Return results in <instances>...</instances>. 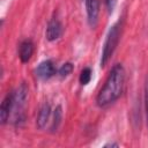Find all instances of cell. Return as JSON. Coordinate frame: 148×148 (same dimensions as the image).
<instances>
[{
    "mask_svg": "<svg viewBox=\"0 0 148 148\" xmlns=\"http://www.w3.org/2000/svg\"><path fill=\"white\" fill-rule=\"evenodd\" d=\"M62 119V111H61V106H57L54 109L53 112V118H52V124H51V131L56 132L59 128V125L61 123Z\"/></svg>",
    "mask_w": 148,
    "mask_h": 148,
    "instance_id": "cell-9",
    "label": "cell"
},
{
    "mask_svg": "<svg viewBox=\"0 0 148 148\" xmlns=\"http://www.w3.org/2000/svg\"><path fill=\"white\" fill-rule=\"evenodd\" d=\"M51 117V106L49 103H44L43 106L40 108L37 117V126L39 128H44Z\"/></svg>",
    "mask_w": 148,
    "mask_h": 148,
    "instance_id": "cell-8",
    "label": "cell"
},
{
    "mask_svg": "<svg viewBox=\"0 0 148 148\" xmlns=\"http://www.w3.org/2000/svg\"><path fill=\"white\" fill-rule=\"evenodd\" d=\"M61 35H62V24L58 18L53 17L46 27V38L50 42H53L58 39Z\"/></svg>",
    "mask_w": 148,
    "mask_h": 148,
    "instance_id": "cell-6",
    "label": "cell"
},
{
    "mask_svg": "<svg viewBox=\"0 0 148 148\" xmlns=\"http://www.w3.org/2000/svg\"><path fill=\"white\" fill-rule=\"evenodd\" d=\"M91 80V69L89 67H86L81 71V74H80V83L82 86H86L90 82Z\"/></svg>",
    "mask_w": 148,
    "mask_h": 148,
    "instance_id": "cell-10",
    "label": "cell"
},
{
    "mask_svg": "<svg viewBox=\"0 0 148 148\" xmlns=\"http://www.w3.org/2000/svg\"><path fill=\"white\" fill-rule=\"evenodd\" d=\"M84 6L87 10L88 23L90 27H95L98 20L99 13V1L98 0H84Z\"/></svg>",
    "mask_w": 148,
    "mask_h": 148,
    "instance_id": "cell-5",
    "label": "cell"
},
{
    "mask_svg": "<svg viewBox=\"0 0 148 148\" xmlns=\"http://www.w3.org/2000/svg\"><path fill=\"white\" fill-rule=\"evenodd\" d=\"M116 3H117V0H105V5H106V8L111 13L114 7H116Z\"/></svg>",
    "mask_w": 148,
    "mask_h": 148,
    "instance_id": "cell-13",
    "label": "cell"
},
{
    "mask_svg": "<svg viewBox=\"0 0 148 148\" xmlns=\"http://www.w3.org/2000/svg\"><path fill=\"white\" fill-rule=\"evenodd\" d=\"M105 147H118V145L117 143H108V145H105Z\"/></svg>",
    "mask_w": 148,
    "mask_h": 148,
    "instance_id": "cell-14",
    "label": "cell"
},
{
    "mask_svg": "<svg viewBox=\"0 0 148 148\" xmlns=\"http://www.w3.org/2000/svg\"><path fill=\"white\" fill-rule=\"evenodd\" d=\"M145 111H146V119L148 126V75L146 76V82H145Z\"/></svg>",
    "mask_w": 148,
    "mask_h": 148,
    "instance_id": "cell-12",
    "label": "cell"
},
{
    "mask_svg": "<svg viewBox=\"0 0 148 148\" xmlns=\"http://www.w3.org/2000/svg\"><path fill=\"white\" fill-rule=\"evenodd\" d=\"M120 34H121V22L118 21L110 28V30L108 31L106 38L104 40L102 57H101V66L102 67H104L108 64V61L110 60V58L112 57V54L118 45V42L120 39Z\"/></svg>",
    "mask_w": 148,
    "mask_h": 148,
    "instance_id": "cell-3",
    "label": "cell"
},
{
    "mask_svg": "<svg viewBox=\"0 0 148 148\" xmlns=\"http://www.w3.org/2000/svg\"><path fill=\"white\" fill-rule=\"evenodd\" d=\"M8 94L10 98V112L8 120H10L15 125H18L24 120V109L28 97V87L25 83H21L15 90Z\"/></svg>",
    "mask_w": 148,
    "mask_h": 148,
    "instance_id": "cell-2",
    "label": "cell"
},
{
    "mask_svg": "<svg viewBox=\"0 0 148 148\" xmlns=\"http://www.w3.org/2000/svg\"><path fill=\"white\" fill-rule=\"evenodd\" d=\"M35 74L40 80H49L56 74V67L51 60H44L36 67Z\"/></svg>",
    "mask_w": 148,
    "mask_h": 148,
    "instance_id": "cell-4",
    "label": "cell"
},
{
    "mask_svg": "<svg viewBox=\"0 0 148 148\" xmlns=\"http://www.w3.org/2000/svg\"><path fill=\"white\" fill-rule=\"evenodd\" d=\"M125 81V71L120 64H117L112 67L103 88L99 90L96 103L98 106H106L113 103L116 99L119 98L124 88Z\"/></svg>",
    "mask_w": 148,
    "mask_h": 148,
    "instance_id": "cell-1",
    "label": "cell"
},
{
    "mask_svg": "<svg viewBox=\"0 0 148 148\" xmlns=\"http://www.w3.org/2000/svg\"><path fill=\"white\" fill-rule=\"evenodd\" d=\"M72 72H73V65H72L71 62H65V64L59 68L58 74H59L60 77H66V76H68L69 74H72Z\"/></svg>",
    "mask_w": 148,
    "mask_h": 148,
    "instance_id": "cell-11",
    "label": "cell"
},
{
    "mask_svg": "<svg viewBox=\"0 0 148 148\" xmlns=\"http://www.w3.org/2000/svg\"><path fill=\"white\" fill-rule=\"evenodd\" d=\"M34 43L30 39H25L20 44L18 47V57L21 59L22 62H28L30 60V58L32 57L34 53Z\"/></svg>",
    "mask_w": 148,
    "mask_h": 148,
    "instance_id": "cell-7",
    "label": "cell"
}]
</instances>
